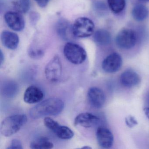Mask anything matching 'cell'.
<instances>
[{"instance_id":"1","label":"cell","mask_w":149,"mask_h":149,"mask_svg":"<svg viewBox=\"0 0 149 149\" xmlns=\"http://www.w3.org/2000/svg\"><path fill=\"white\" fill-rule=\"evenodd\" d=\"M64 107V102L61 99L48 98L32 108L29 111V115L34 119L47 116H57L63 111Z\"/></svg>"},{"instance_id":"2","label":"cell","mask_w":149,"mask_h":149,"mask_svg":"<svg viewBox=\"0 0 149 149\" xmlns=\"http://www.w3.org/2000/svg\"><path fill=\"white\" fill-rule=\"evenodd\" d=\"M27 122L25 115H12L6 118L1 122L0 132L4 136L10 137L17 133Z\"/></svg>"},{"instance_id":"3","label":"cell","mask_w":149,"mask_h":149,"mask_svg":"<svg viewBox=\"0 0 149 149\" xmlns=\"http://www.w3.org/2000/svg\"><path fill=\"white\" fill-rule=\"evenodd\" d=\"M63 54L69 61L76 65L84 62L87 56L86 51L83 47L71 42L65 44L63 48Z\"/></svg>"},{"instance_id":"4","label":"cell","mask_w":149,"mask_h":149,"mask_svg":"<svg viewBox=\"0 0 149 149\" xmlns=\"http://www.w3.org/2000/svg\"><path fill=\"white\" fill-rule=\"evenodd\" d=\"M74 37L85 38L91 36L94 32L95 25L91 20L87 17H80L76 19L72 25Z\"/></svg>"},{"instance_id":"5","label":"cell","mask_w":149,"mask_h":149,"mask_svg":"<svg viewBox=\"0 0 149 149\" xmlns=\"http://www.w3.org/2000/svg\"><path fill=\"white\" fill-rule=\"evenodd\" d=\"M62 66L58 56H54L45 67L44 73L47 80L51 82L59 81L62 75Z\"/></svg>"},{"instance_id":"6","label":"cell","mask_w":149,"mask_h":149,"mask_svg":"<svg viewBox=\"0 0 149 149\" xmlns=\"http://www.w3.org/2000/svg\"><path fill=\"white\" fill-rule=\"evenodd\" d=\"M44 123L47 128L51 130L61 139H70L74 136V132L70 128L60 125L57 122L51 118L45 117L44 119Z\"/></svg>"},{"instance_id":"7","label":"cell","mask_w":149,"mask_h":149,"mask_svg":"<svg viewBox=\"0 0 149 149\" xmlns=\"http://www.w3.org/2000/svg\"><path fill=\"white\" fill-rule=\"evenodd\" d=\"M136 35L134 31L124 29L118 33L116 39L117 46L122 49H129L134 47L136 42Z\"/></svg>"},{"instance_id":"8","label":"cell","mask_w":149,"mask_h":149,"mask_svg":"<svg viewBox=\"0 0 149 149\" xmlns=\"http://www.w3.org/2000/svg\"><path fill=\"white\" fill-rule=\"evenodd\" d=\"M123 61L121 56L116 53L109 55L103 61L102 68L104 71L109 74H113L121 69Z\"/></svg>"},{"instance_id":"9","label":"cell","mask_w":149,"mask_h":149,"mask_svg":"<svg viewBox=\"0 0 149 149\" xmlns=\"http://www.w3.org/2000/svg\"><path fill=\"white\" fill-rule=\"evenodd\" d=\"M4 19L7 25L12 30L22 31L25 27V21L23 16L15 12H8L5 14Z\"/></svg>"},{"instance_id":"10","label":"cell","mask_w":149,"mask_h":149,"mask_svg":"<svg viewBox=\"0 0 149 149\" xmlns=\"http://www.w3.org/2000/svg\"><path fill=\"white\" fill-rule=\"evenodd\" d=\"M96 138L99 146L102 148H111L114 142V137L109 129L104 127H99L96 131Z\"/></svg>"},{"instance_id":"11","label":"cell","mask_w":149,"mask_h":149,"mask_svg":"<svg viewBox=\"0 0 149 149\" xmlns=\"http://www.w3.org/2000/svg\"><path fill=\"white\" fill-rule=\"evenodd\" d=\"M88 97L91 106L96 109L102 108L105 102L104 93L102 90L97 87H92L88 90Z\"/></svg>"},{"instance_id":"12","label":"cell","mask_w":149,"mask_h":149,"mask_svg":"<svg viewBox=\"0 0 149 149\" xmlns=\"http://www.w3.org/2000/svg\"><path fill=\"white\" fill-rule=\"evenodd\" d=\"M100 122V119L95 115L84 112L79 114L74 119L75 125H80L84 128H91L96 125Z\"/></svg>"},{"instance_id":"13","label":"cell","mask_w":149,"mask_h":149,"mask_svg":"<svg viewBox=\"0 0 149 149\" xmlns=\"http://www.w3.org/2000/svg\"><path fill=\"white\" fill-rule=\"evenodd\" d=\"M120 83L124 87L132 88L137 86L140 82V77L138 74L132 70H127L121 75Z\"/></svg>"},{"instance_id":"14","label":"cell","mask_w":149,"mask_h":149,"mask_svg":"<svg viewBox=\"0 0 149 149\" xmlns=\"http://www.w3.org/2000/svg\"><path fill=\"white\" fill-rule=\"evenodd\" d=\"M44 97L42 91L35 86H31L27 88L24 93V102L28 104L40 102Z\"/></svg>"},{"instance_id":"15","label":"cell","mask_w":149,"mask_h":149,"mask_svg":"<svg viewBox=\"0 0 149 149\" xmlns=\"http://www.w3.org/2000/svg\"><path fill=\"white\" fill-rule=\"evenodd\" d=\"M72 27V26L67 20L60 19L57 21L56 26V33L62 40H69L72 36H73Z\"/></svg>"},{"instance_id":"16","label":"cell","mask_w":149,"mask_h":149,"mask_svg":"<svg viewBox=\"0 0 149 149\" xmlns=\"http://www.w3.org/2000/svg\"><path fill=\"white\" fill-rule=\"evenodd\" d=\"M1 38L2 44L6 48L14 50L18 47L19 38L15 33L5 30L1 33Z\"/></svg>"},{"instance_id":"17","label":"cell","mask_w":149,"mask_h":149,"mask_svg":"<svg viewBox=\"0 0 149 149\" xmlns=\"http://www.w3.org/2000/svg\"><path fill=\"white\" fill-rule=\"evenodd\" d=\"M93 39L97 45L105 46L111 42V36L108 31L104 29H99L95 32Z\"/></svg>"},{"instance_id":"18","label":"cell","mask_w":149,"mask_h":149,"mask_svg":"<svg viewBox=\"0 0 149 149\" xmlns=\"http://www.w3.org/2000/svg\"><path fill=\"white\" fill-rule=\"evenodd\" d=\"M132 15L135 20L143 21L148 17L149 11L145 6L142 4H137L132 8Z\"/></svg>"},{"instance_id":"19","label":"cell","mask_w":149,"mask_h":149,"mask_svg":"<svg viewBox=\"0 0 149 149\" xmlns=\"http://www.w3.org/2000/svg\"><path fill=\"white\" fill-rule=\"evenodd\" d=\"M30 148L33 149H50L54 148V144L46 138L38 139L30 144Z\"/></svg>"},{"instance_id":"20","label":"cell","mask_w":149,"mask_h":149,"mask_svg":"<svg viewBox=\"0 0 149 149\" xmlns=\"http://www.w3.org/2000/svg\"><path fill=\"white\" fill-rule=\"evenodd\" d=\"M109 7L114 13L118 14L124 9L125 6V0H108Z\"/></svg>"},{"instance_id":"21","label":"cell","mask_w":149,"mask_h":149,"mask_svg":"<svg viewBox=\"0 0 149 149\" xmlns=\"http://www.w3.org/2000/svg\"><path fill=\"white\" fill-rule=\"evenodd\" d=\"M2 90L3 91V94L6 96L12 97L17 94L18 87L14 82H8L3 85Z\"/></svg>"},{"instance_id":"22","label":"cell","mask_w":149,"mask_h":149,"mask_svg":"<svg viewBox=\"0 0 149 149\" xmlns=\"http://www.w3.org/2000/svg\"><path fill=\"white\" fill-rule=\"evenodd\" d=\"M28 54L32 59L38 60L43 57L44 55V51L40 48L31 46L29 49Z\"/></svg>"},{"instance_id":"23","label":"cell","mask_w":149,"mask_h":149,"mask_svg":"<svg viewBox=\"0 0 149 149\" xmlns=\"http://www.w3.org/2000/svg\"><path fill=\"white\" fill-rule=\"evenodd\" d=\"M16 6L19 11L26 13L30 9V0H18Z\"/></svg>"},{"instance_id":"24","label":"cell","mask_w":149,"mask_h":149,"mask_svg":"<svg viewBox=\"0 0 149 149\" xmlns=\"http://www.w3.org/2000/svg\"><path fill=\"white\" fill-rule=\"evenodd\" d=\"M40 15L37 12H32L29 13V19L30 23L33 26H36L40 20Z\"/></svg>"},{"instance_id":"25","label":"cell","mask_w":149,"mask_h":149,"mask_svg":"<svg viewBox=\"0 0 149 149\" xmlns=\"http://www.w3.org/2000/svg\"><path fill=\"white\" fill-rule=\"evenodd\" d=\"M8 149H23L22 146V143L19 139H13L11 141L10 145L8 146V147H7Z\"/></svg>"},{"instance_id":"26","label":"cell","mask_w":149,"mask_h":149,"mask_svg":"<svg viewBox=\"0 0 149 149\" xmlns=\"http://www.w3.org/2000/svg\"><path fill=\"white\" fill-rule=\"evenodd\" d=\"M125 121L126 125L130 128H132L138 124L136 118L132 116H129L125 118Z\"/></svg>"},{"instance_id":"27","label":"cell","mask_w":149,"mask_h":149,"mask_svg":"<svg viewBox=\"0 0 149 149\" xmlns=\"http://www.w3.org/2000/svg\"><path fill=\"white\" fill-rule=\"evenodd\" d=\"M37 5L41 8H45L48 4L49 0H35Z\"/></svg>"},{"instance_id":"28","label":"cell","mask_w":149,"mask_h":149,"mask_svg":"<svg viewBox=\"0 0 149 149\" xmlns=\"http://www.w3.org/2000/svg\"><path fill=\"white\" fill-rule=\"evenodd\" d=\"M4 60H5V56L2 51L1 50L0 52V63H1V65H2L3 63L4 62Z\"/></svg>"},{"instance_id":"29","label":"cell","mask_w":149,"mask_h":149,"mask_svg":"<svg viewBox=\"0 0 149 149\" xmlns=\"http://www.w3.org/2000/svg\"><path fill=\"white\" fill-rule=\"evenodd\" d=\"M144 112L147 118L149 119V107L145 108L143 109Z\"/></svg>"},{"instance_id":"30","label":"cell","mask_w":149,"mask_h":149,"mask_svg":"<svg viewBox=\"0 0 149 149\" xmlns=\"http://www.w3.org/2000/svg\"><path fill=\"white\" fill-rule=\"evenodd\" d=\"M146 102H147V104H148V107H149V93H148L147 97H146Z\"/></svg>"},{"instance_id":"31","label":"cell","mask_w":149,"mask_h":149,"mask_svg":"<svg viewBox=\"0 0 149 149\" xmlns=\"http://www.w3.org/2000/svg\"><path fill=\"white\" fill-rule=\"evenodd\" d=\"M140 1H142V2H148L149 1V0H139Z\"/></svg>"},{"instance_id":"32","label":"cell","mask_w":149,"mask_h":149,"mask_svg":"<svg viewBox=\"0 0 149 149\" xmlns=\"http://www.w3.org/2000/svg\"><path fill=\"white\" fill-rule=\"evenodd\" d=\"M82 148H84V149H85V148H87V149H91V147H89V146H84V147H82Z\"/></svg>"}]
</instances>
